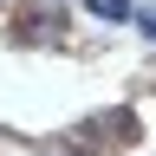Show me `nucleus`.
<instances>
[{"label": "nucleus", "mask_w": 156, "mask_h": 156, "mask_svg": "<svg viewBox=\"0 0 156 156\" xmlns=\"http://www.w3.org/2000/svg\"><path fill=\"white\" fill-rule=\"evenodd\" d=\"M85 7H91V13H104V20H124V13H130V0H85Z\"/></svg>", "instance_id": "1"}]
</instances>
